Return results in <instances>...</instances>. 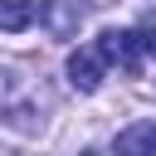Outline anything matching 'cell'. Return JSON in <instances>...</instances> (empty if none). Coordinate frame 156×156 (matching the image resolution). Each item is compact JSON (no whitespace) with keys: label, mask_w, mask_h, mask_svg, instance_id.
Listing matches in <instances>:
<instances>
[{"label":"cell","mask_w":156,"mask_h":156,"mask_svg":"<svg viewBox=\"0 0 156 156\" xmlns=\"http://www.w3.org/2000/svg\"><path fill=\"white\" fill-rule=\"evenodd\" d=\"M98 54L107 58V63H117L122 73H141V63H146V44H141V29H107L102 39H98Z\"/></svg>","instance_id":"obj_1"},{"label":"cell","mask_w":156,"mask_h":156,"mask_svg":"<svg viewBox=\"0 0 156 156\" xmlns=\"http://www.w3.org/2000/svg\"><path fill=\"white\" fill-rule=\"evenodd\" d=\"M68 83L78 93H98V83H102V54L98 49H73L68 54Z\"/></svg>","instance_id":"obj_2"},{"label":"cell","mask_w":156,"mask_h":156,"mask_svg":"<svg viewBox=\"0 0 156 156\" xmlns=\"http://www.w3.org/2000/svg\"><path fill=\"white\" fill-rule=\"evenodd\" d=\"M156 151V122H136L117 136V156H151Z\"/></svg>","instance_id":"obj_3"},{"label":"cell","mask_w":156,"mask_h":156,"mask_svg":"<svg viewBox=\"0 0 156 156\" xmlns=\"http://www.w3.org/2000/svg\"><path fill=\"white\" fill-rule=\"evenodd\" d=\"M34 15H39V5H34V0H0V29H10V34L29 29V24H34Z\"/></svg>","instance_id":"obj_4"},{"label":"cell","mask_w":156,"mask_h":156,"mask_svg":"<svg viewBox=\"0 0 156 156\" xmlns=\"http://www.w3.org/2000/svg\"><path fill=\"white\" fill-rule=\"evenodd\" d=\"M44 20H49V29H54L58 39H68V34L78 29V10H73L68 0H44Z\"/></svg>","instance_id":"obj_5"},{"label":"cell","mask_w":156,"mask_h":156,"mask_svg":"<svg viewBox=\"0 0 156 156\" xmlns=\"http://www.w3.org/2000/svg\"><path fill=\"white\" fill-rule=\"evenodd\" d=\"M141 44H146V58H156V24L141 29Z\"/></svg>","instance_id":"obj_6"},{"label":"cell","mask_w":156,"mask_h":156,"mask_svg":"<svg viewBox=\"0 0 156 156\" xmlns=\"http://www.w3.org/2000/svg\"><path fill=\"white\" fill-rule=\"evenodd\" d=\"M151 156H156V151H151Z\"/></svg>","instance_id":"obj_7"}]
</instances>
